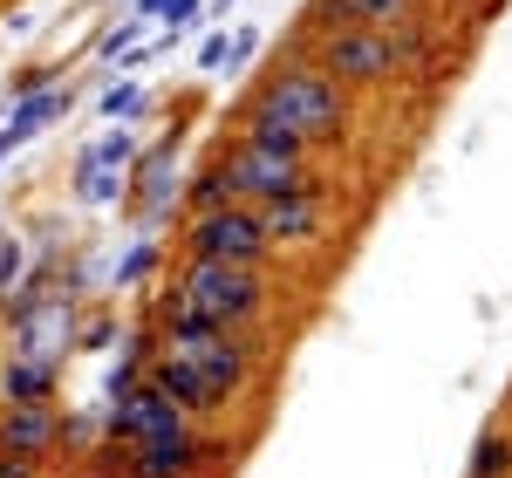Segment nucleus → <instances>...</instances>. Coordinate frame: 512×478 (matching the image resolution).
I'll return each instance as SVG.
<instances>
[{"instance_id": "f257e3e1", "label": "nucleus", "mask_w": 512, "mask_h": 478, "mask_svg": "<svg viewBox=\"0 0 512 478\" xmlns=\"http://www.w3.org/2000/svg\"><path fill=\"white\" fill-rule=\"evenodd\" d=\"M164 287L212 328H233V335H267L280 308V274L274 267H226V260H185L164 274Z\"/></svg>"}, {"instance_id": "f03ea898", "label": "nucleus", "mask_w": 512, "mask_h": 478, "mask_svg": "<svg viewBox=\"0 0 512 478\" xmlns=\"http://www.w3.org/2000/svg\"><path fill=\"white\" fill-rule=\"evenodd\" d=\"M246 103H253V110H267L274 123H287V130H301L315 151L349 144V130H355V96L335 76H321L308 55H301V62H287V69H274V76L260 82Z\"/></svg>"}, {"instance_id": "7ed1b4c3", "label": "nucleus", "mask_w": 512, "mask_h": 478, "mask_svg": "<svg viewBox=\"0 0 512 478\" xmlns=\"http://www.w3.org/2000/svg\"><path fill=\"white\" fill-rule=\"evenodd\" d=\"M185 123H171L164 137H151L137 158H130V185H123V212L137 233H171L185 219Z\"/></svg>"}, {"instance_id": "20e7f679", "label": "nucleus", "mask_w": 512, "mask_h": 478, "mask_svg": "<svg viewBox=\"0 0 512 478\" xmlns=\"http://www.w3.org/2000/svg\"><path fill=\"white\" fill-rule=\"evenodd\" d=\"M308 62H315L321 76H335L349 96H369V89H390V82L403 76L410 41L396 35V28H342V35L315 41Z\"/></svg>"}, {"instance_id": "39448f33", "label": "nucleus", "mask_w": 512, "mask_h": 478, "mask_svg": "<svg viewBox=\"0 0 512 478\" xmlns=\"http://www.w3.org/2000/svg\"><path fill=\"white\" fill-rule=\"evenodd\" d=\"M219 178L233 185L239 205H280V199H328V178H321V164H287V158H267V151H253L246 137H226L219 151Z\"/></svg>"}, {"instance_id": "423d86ee", "label": "nucleus", "mask_w": 512, "mask_h": 478, "mask_svg": "<svg viewBox=\"0 0 512 478\" xmlns=\"http://www.w3.org/2000/svg\"><path fill=\"white\" fill-rule=\"evenodd\" d=\"M171 246L185 260H226V267H274V239L260 233L253 205H219V212H185L171 226Z\"/></svg>"}, {"instance_id": "0eeeda50", "label": "nucleus", "mask_w": 512, "mask_h": 478, "mask_svg": "<svg viewBox=\"0 0 512 478\" xmlns=\"http://www.w3.org/2000/svg\"><path fill=\"white\" fill-rule=\"evenodd\" d=\"M117 465L130 478H219V472H233V444L212 438L205 424H192L178 438H151V444L117 451Z\"/></svg>"}, {"instance_id": "6e6552de", "label": "nucleus", "mask_w": 512, "mask_h": 478, "mask_svg": "<svg viewBox=\"0 0 512 478\" xmlns=\"http://www.w3.org/2000/svg\"><path fill=\"white\" fill-rule=\"evenodd\" d=\"M76 321H82V294L69 287H55L48 301H35L28 315L7 328V356L21 362H48V369H62V362L76 356Z\"/></svg>"}, {"instance_id": "1a4fd4ad", "label": "nucleus", "mask_w": 512, "mask_h": 478, "mask_svg": "<svg viewBox=\"0 0 512 478\" xmlns=\"http://www.w3.org/2000/svg\"><path fill=\"white\" fill-rule=\"evenodd\" d=\"M178 431H192V417L164 397V390H151V383H137L130 397L103 403V444H117V451L151 444V438H178Z\"/></svg>"}, {"instance_id": "9d476101", "label": "nucleus", "mask_w": 512, "mask_h": 478, "mask_svg": "<svg viewBox=\"0 0 512 478\" xmlns=\"http://www.w3.org/2000/svg\"><path fill=\"white\" fill-rule=\"evenodd\" d=\"M62 451V403H21L0 410V458H28L48 472V458Z\"/></svg>"}, {"instance_id": "9b49d317", "label": "nucleus", "mask_w": 512, "mask_h": 478, "mask_svg": "<svg viewBox=\"0 0 512 478\" xmlns=\"http://www.w3.org/2000/svg\"><path fill=\"white\" fill-rule=\"evenodd\" d=\"M253 212H260V233L274 239V253L321 246V233H328V199H280V205H253Z\"/></svg>"}, {"instance_id": "f8f14e48", "label": "nucleus", "mask_w": 512, "mask_h": 478, "mask_svg": "<svg viewBox=\"0 0 512 478\" xmlns=\"http://www.w3.org/2000/svg\"><path fill=\"white\" fill-rule=\"evenodd\" d=\"M69 110H76V82H55V89H35V96H21V103H7V110H0V130H7V144L21 151L28 137L55 130Z\"/></svg>"}, {"instance_id": "ddd939ff", "label": "nucleus", "mask_w": 512, "mask_h": 478, "mask_svg": "<svg viewBox=\"0 0 512 478\" xmlns=\"http://www.w3.org/2000/svg\"><path fill=\"white\" fill-rule=\"evenodd\" d=\"M233 137H246V144H253V151H267V158L315 164V144H308L301 130H287V123H274L267 110H253V103H239V110H233Z\"/></svg>"}, {"instance_id": "4468645a", "label": "nucleus", "mask_w": 512, "mask_h": 478, "mask_svg": "<svg viewBox=\"0 0 512 478\" xmlns=\"http://www.w3.org/2000/svg\"><path fill=\"white\" fill-rule=\"evenodd\" d=\"M62 397V369L48 362H21L0 356V410H21V403H55Z\"/></svg>"}, {"instance_id": "2eb2a0df", "label": "nucleus", "mask_w": 512, "mask_h": 478, "mask_svg": "<svg viewBox=\"0 0 512 478\" xmlns=\"http://www.w3.org/2000/svg\"><path fill=\"white\" fill-rule=\"evenodd\" d=\"M123 185H130V164H103L96 151H82L76 171H69L76 205H123Z\"/></svg>"}, {"instance_id": "dca6fc26", "label": "nucleus", "mask_w": 512, "mask_h": 478, "mask_svg": "<svg viewBox=\"0 0 512 478\" xmlns=\"http://www.w3.org/2000/svg\"><path fill=\"white\" fill-rule=\"evenodd\" d=\"M164 260H171V239H158V233H137V239H130V253H123L117 267H110V287H117V294H123V287H144V280L158 274Z\"/></svg>"}, {"instance_id": "f3484780", "label": "nucleus", "mask_w": 512, "mask_h": 478, "mask_svg": "<svg viewBox=\"0 0 512 478\" xmlns=\"http://www.w3.org/2000/svg\"><path fill=\"white\" fill-rule=\"evenodd\" d=\"M465 478H512V424H485L465 458Z\"/></svg>"}, {"instance_id": "a211bd4d", "label": "nucleus", "mask_w": 512, "mask_h": 478, "mask_svg": "<svg viewBox=\"0 0 512 478\" xmlns=\"http://www.w3.org/2000/svg\"><path fill=\"white\" fill-rule=\"evenodd\" d=\"M96 110H103L110 123H137L144 110H151V96H144V82H137V76H117V82H103Z\"/></svg>"}, {"instance_id": "6ab92c4d", "label": "nucleus", "mask_w": 512, "mask_h": 478, "mask_svg": "<svg viewBox=\"0 0 512 478\" xmlns=\"http://www.w3.org/2000/svg\"><path fill=\"white\" fill-rule=\"evenodd\" d=\"M76 349H89V356H117L123 349V321L110 315V308H89V315L76 321Z\"/></svg>"}, {"instance_id": "aec40b11", "label": "nucleus", "mask_w": 512, "mask_h": 478, "mask_svg": "<svg viewBox=\"0 0 512 478\" xmlns=\"http://www.w3.org/2000/svg\"><path fill=\"white\" fill-rule=\"evenodd\" d=\"M103 444V410H62V458H89Z\"/></svg>"}, {"instance_id": "412c9836", "label": "nucleus", "mask_w": 512, "mask_h": 478, "mask_svg": "<svg viewBox=\"0 0 512 478\" xmlns=\"http://www.w3.org/2000/svg\"><path fill=\"white\" fill-rule=\"evenodd\" d=\"M417 7H424V0H349L355 28H403Z\"/></svg>"}, {"instance_id": "4be33fe9", "label": "nucleus", "mask_w": 512, "mask_h": 478, "mask_svg": "<svg viewBox=\"0 0 512 478\" xmlns=\"http://www.w3.org/2000/svg\"><path fill=\"white\" fill-rule=\"evenodd\" d=\"M342 28H355L349 0H315V7H308V41H301V55H308V48H315V41L342 35Z\"/></svg>"}, {"instance_id": "5701e85b", "label": "nucleus", "mask_w": 512, "mask_h": 478, "mask_svg": "<svg viewBox=\"0 0 512 478\" xmlns=\"http://www.w3.org/2000/svg\"><path fill=\"white\" fill-rule=\"evenodd\" d=\"M35 260H28V239L14 233V226H0V301L21 287V274H28Z\"/></svg>"}, {"instance_id": "b1692460", "label": "nucleus", "mask_w": 512, "mask_h": 478, "mask_svg": "<svg viewBox=\"0 0 512 478\" xmlns=\"http://www.w3.org/2000/svg\"><path fill=\"white\" fill-rule=\"evenodd\" d=\"M144 28H151V21H137V14H123L117 28H103V35H96V55H103V62H123L130 48H144Z\"/></svg>"}, {"instance_id": "393cba45", "label": "nucleus", "mask_w": 512, "mask_h": 478, "mask_svg": "<svg viewBox=\"0 0 512 478\" xmlns=\"http://www.w3.org/2000/svg\"><path fill=\"white\" fill-rule=\"evenodd\" d=\"M55 82H62L55 62H21V69L7 76V103H21V96H35V89H55ZM7 103H0V110H7Z\"/></svg>"}, {"instance_id": "a878e982", "label": "nucleus", "mask_w": 512, "mask_h": 478, "mask_svg": "<svg viewBox=\"0 0 512 478\" xmlns=\"http://www.w3.org/2000/svg\"><path fill=\"white\" fill-rule=\"evenodd\" d=\"M253 55H260V35H253V28H239V35L226 41V69H233V76H239V69H246Z\"/></svg>"}, {"instance_id": "bb28decb", "label": "nucleus", "mask_w": 512, "mask_h": 478, "mask_svg": "<svg viewBox=\"0 0 512 478\" xmlns=\"http://www.w3.org/2000/svg\"><path fill=\"white\" fill-rule=\"evenodd\" d=\"M198 14H205V0H171V7H164L171 35H185V28H198Z\"/></svg>"}, {"instance_id": "cd10ccee", "label": "nucleus", "mask_w": 512, "mask_h": 478, "mask_svg": "<svg viewBox=\"0 0 512 478\" xmlns=\"http://www.w3.org/2000/svg\"><path fill=\"white\" fill-rule=\"evenodd\" d=\"M198 69L212 76V69H226V35H205L198 41Z\"/></svg>"}, {"instance_id": "c85d7f7f", "label": "nucleus", "mask_w": 512, "mask_h": 478, "mask_svg": "<svg viewBox=\"0 0 512 478\" xmlns=\"http://www.w3.org/2000/svg\"><path fill=\"white\" fill-rule=\"evenodd\" d=\"M0 478H41V465H28V458H0Z\"/></svg>"}, {"instance_id": "c756f323", "label": "nucleus", "mask_w": 512, "mask_h": 478, "mask_svg": "<svg viewBox=\"0 0 512 478\" xmlns=\"http://www.w3.org/2000/svg\"><path fill=\"white\" fill-rule=\"evenodd\" d=\"M164 7H171V0H130V14H137V21H158Z\"/></svg>"}, {"instance_id": "7c9ffc66", "label": "nucleus", "mask_w": 512, "mask_h": 478, "mask_svg": "<svg viewBox=\"0 0 512 478\" xmlns=\"http://www.w3.org/2000/svg\"><path fill=\"white\" fill-rule=\"evenodd\" d=\"M7 158H14V144H7V130H0V164H7Z\"/></svg>"}, {"instance_id": "2f4dec72", "label": "nucleus", "mask_w": 512, "mask_h": 478, "mask_svg": "<svg viewBox=\"0 0 512 478\" xmlns=\"http://www.w3.org/2000/svg\"><path fill=\"white\" fill-rule=\"evenodd\" d=\"M205 7H212V14H226V7H233V0H205Z\"/></svg>"}]
</instances>
